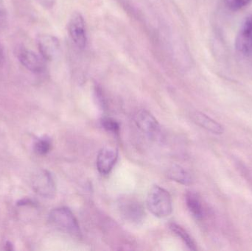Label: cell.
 Listing matches in <instances>:
<instances>
[{"label":"cell","instance_id":"obj_7","mask_svg":"<svg viewBox=\"0 0 252 251\" xmlns=\"http://www.w3.org/2000/svg\"><path fill=\"white\" fill-rule=\"evenodd\" d=\"M136 126L150 137H157L160 134L159 124L155 117L145 109L138 111L134 115Z\"/></svg>","mask_w":252,"mask_h":251},{"label":"cell","instance_id":"obj_6","mask_svg":"<svg viewBox=\"0 0 252 251\" xmlns=\"http://www.w3.org/2000/svg\"><path fill=\"white\" fill-rule=\"evenodd\" d=\"M32 187L37 194L47 198H52L56 194V184L48 171L42 170L35 175L32 180Z\"/></svg>","mask_w":252,"mask_h":251},{"label":"cell","instance_id":"obj_2","mask_svg":"<svg viewBox=\"0 0 252 251\" xmlns=\"http://www.w3.org/2000/svg\"><path fill=\"white\" fill-rule=\"evenodd\" d=\"M49 222L53 226L74 237L81 236L78 221L70 209L59 207L53 209L49 215Z\"/></svg>","mask_w":252,"mask_h":251},{"label":"cell","instance_id":"obj_18","mask_svg":"<svg viewBox=\"0 0 252 251\" xmlns=\"http://www.w3.org/2000/svg\"><path fill=\"white\" fill-rule=\"evenodd\" d=\"M43 7L50 9L54 6L56 0H36Z\"/></svg>","mask_w":252,"mask_h":251},{"label":"cell","instance_id":"obj_8","mask_svg":"<svg viewBox=\"0 0 252 251\" xmlns=\"http://www.w3.org/2000/svg\"><path fill=\"white\" fill-rule=\"evenodd\" d=\"M38 50L41 57L45 60H53L60 51L59 40L53 35L43 34L37 39Z\"/></svg>","mask_w":252,"mask_h":251},{"label":"cell","instance_id":"obj_1","mask_svg":"<svg viewBox=\"0 0 252 251\" xmlns=\"http://www.w3.org/2000/svg\"><path fill=\"white\" fill-rule=\"evenodd\" d=\"M147 207L157 218L170 216L173 212V201L170 193L159 186H154L147 197Z\"/></svg>","mask_w":252,"mask_h":251},{"label":"cell","instance_id":"obj_21","mask_svg":"<svg viewBox=\"0 0 252 251\" xmlns=\"http://www.w3.org/2000/svg\"><path fill=\"white\" fill-rule=\"evenodd\" d=\"M6 250L7 251H11L12 250V244L10 243H7V244H6Z\"/></svg>","mask_w":252,"mask_h":251},{"label":"cell","instance_id":"obj_20","mask_svg":"<svg viewBox=\"0 0 252 251\" xmlns=\"http://www.w3.org/2000/svg\"><path fill=\"white\" fill-rule=\"evenodd\" d=\"M0 16H6L5 8H4L3 0H0Z\"/></svg>","mask_w":252,"mask_h":251},{"label":"cell","instance_id":"obj_9","mask_svg":"<svg viewBox=\"0 0 252 251\" xmlns=\"http://www.w3.org/2000/svg\"><path fill=\"white\" fill-rule=\"evenodd\" d=\"M18 57L20 63L33 73L41 74L46 71L45 60L34 52L23 49L19 52Z\"/></svg>","mask_w":252,"mask_h":251},{"label":"cell","instance_id":"obj_3","mask_svg":"<svg viewBox=\"0 0 252 251\" xmlns=\"http://www.w3.org/2000/svg\"><path fill=\"white\" fill-rule=\"evenodd\" d=\"M68 32L77 48L84 50L87 45V32L85 21L81 13H72L68 23Z\"/></svg>","mask_w":252,"mask_h":251},{"label":"cell","instance_id":"obj_19","mask_svg":"<svg viewBox=\"0 0 252 251\" xmlns=\"http://www.w3.org/2000/svg\"><path fill=\"white\" fill-rule=\"evenodd\" d=\"M4 50H3L2 46H1V43H0V66L4 63Z\"/></svg>","mask_w":252,"mask_h":251},{"label":"cell","instance_id":"obj_5","mask_svg":"<svg viewBox=\"0 0 252 251\" xmlns=\"http://www.w3.org/2000/svg\"><path fill=\"white\" fill-rule=\"evenodd\" d=\"M235 47L243 56H252V13L246 18L241 25L235 40Z\"/></svg>","mask_w":252,"mask_h":251},{"label":"cell","instance_id":"obj_17","mask_svg":"<svg viewBox=\"0 0 252 251\" xmlns=\"http://www.w3.org/2000/svg\"><path fill=\"white\" fill-rule=\"evenodd\" d=\"M35 153L39 155H45L51 150V142L48 139L38 140L34 147Z\"/></svg>","mask_w":252,"mask_h":251},{"label":"cell","instance_id":"obj_4","mask_svg":"<svg viewBox=\"0 0 252 251\" xmlns=\"http://www.w3.org/2000/svg\"><path fill=\"white\" fill-rule=\"evenodd\" d=\"M119 210L123 218L127 222L139 224L143 221L145 216V209L139 200L131 197L121 199Z\"/></svg>","mask_w":252,"mask_h":251},{"label":"cell","instance_id":"obj_14","mask_svg":"<svg viewBox=\"0 0 252 251\" xmlns=\"http://www.w3.org/2000/svg\"><path fill=\"white\" fill-rule=\"evenodd\" d=\"M170 228L178 237H179L183 241V243L186 245L187 247L189 250H197L196 244H195V241L190 237V235L188 234L186 230L184 229L182 226L178 225V224L174 223H172L171 224H170Z\"/></svg>","mask_w":252,"mask_h":251},{"label":"cell","instance_id":"obj_16","mask_svg":"<svg viewBox=\"0 0 252 251\" xmlns=\"http://www.w3.org/2000/svg\"><path fill=\"white\" fill-rule=\"evenodd\" d=\"M252 0H224L225 5L232 11L242 10L249 5Z\"/></svg>","mask_w":252,"mask_h":251},{"label":"cell","instance_id":"obj_11","mask_svg":"<svg viewBox=\"0 0 252 251\" xmlns=\"http://www.w3.org/2000/svg\"><path fill=\"white\" fill-rule=\"evenodd\" d=\"M192 119L197 125L213 134L217 135L223 134V128L221 125L201 112H195L192 114Z\"/></svg>","mask_w":252,"mask_h":251},{"label":"cell","instance_id":"obj_15","mask_svg":"<svg viewBox=\"0 0 252 251\" xmlns=\"http://www.w3.org/2000/svg\"><path fill=\"white\" fill-rule=\"evenodd\" d=\"M101 125L106 131L113 134H118L121 128L119 122L111 117H104L101 119Z\"/></svg>","mask_w":252,"mask_h":251},{"label":"cell","instance_id":"obj_13","mask_svg":"<svg viewBox=\"0 0 252 251\" xmlns=\"http://www.w3.org/2000/svg\"><path fill=\"white\" fill-rule=\"evenodd\" d=\"M167 178L182 185H190L193 179L190 174L182 167L173 165L167 169Z\"/></svg>","mask_w":252,"mask_h":251},{"label":"cell","instance_id":"obj_12","mask_svg":"<svg viewBox=\"0 0 252 251\" xmlns=\"http://www.w3.org/2000/svg\"><path fill=\"white\" fill-rule=\"evenodd\" d=\"M187 206L191 215L197 220H202L204 211L200 197L194 192L189 191L185 195Z\"/></svg>","mask_w":252,"mask_h":251},{"label":"cell","instance_id":"obj_22","mask_svg":"<svg viewBox=\"0 0 252 251\" xmlns=\"http://www.w3.org/2000/svg\"><path fill=\"white\" fill-rule=\"evenodd\" d=\"M251 212H252V209H251Z\"/></svg>","mask_w":252,"mask_h":251},{"label":"cell","instance_id":"obj_10","mask_svg":"<svg viewBox=\"0 0 252 251\" xmlns=\"http://www.w3.org/2000/svg\"><path fill=\"white\" fill-rule=\"evenodd\" d=\"M118 159V151L114 147H106L100 150L97 156V168L102 175L110 173Z\"/></svg>","mask_w":252,"mask_h":251}]
</instances>
